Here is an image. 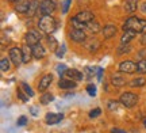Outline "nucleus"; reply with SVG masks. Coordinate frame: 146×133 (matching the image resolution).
Instances as JSON below:
<instances>
[{"instance_id": "8", "label": "nucleus", "mask_w": 146, "mask_h": 133, "mask_svg": "<svg viewBox=\"0 0 146 133\" xmlns=\"http://www.w3.org/2000/svg\"><path fill=\"white\" fill-rule=\"evenodd\" d=\"M69 38H70L72 41H74V42L81 43V42H84V41L87 39V34H85V30L73 29L72 27V30H70V33H69Z\"/></svg>"}, {"instance_id": "30", "label": "nucleus", "mask_w": 146, "mask_h": 133, "mask_svg": "<svg viewBox=\"0 0 146 133\" xmlns=\"http://www.w3.org/2000/svg\"><path fill=\"white\" fill-rule=\"evenodd\" d=\"M95 69L96 68H94V67H85L84 68V76H85V79H92Z\"/></svg>"}, {"instance_id": "5", "label": "nucleus", "mask_w": 146, "mask_h": 133, "mask_svg": "<svg viewBox=\"0 0 146 133\" xmlns=\"http://www.w3.org/2000/svg\"><path fill=\"white\" fill-rule=\"evenodd\" d=\"M8 54H10V60L12 61V64L15 67H19L23 63V50L21 48H18V46L11 48Z\"/></svg>"}, {"instance_id": "44", "label": "nucleus", "mask_w": 146, "mask_h": 133, "mask_svg": "<svg viewBox=\"0 0 146 133\" xmlns=\"http://www.w3.org/2000/svg\"><path fill=\"white\" fill-rule=\"evenodd\" d=\"M30 113H31L33 116H34V117H35V116H38V109H36L35 106H33L31 109H30Z\"/></svg>"}, {"instance_id": "40", "label": "nucleus", "mask_w": 146, "mask_h": 133, "mask_svg": "<svg viewBox=\"0 0 146 133\" xmlns=\"http://www.w3.org/2000/svg\"><path fill=\"white\" fill-rule=\"evenodd\" d=\"M100 113H102V110L100 109H95V110H92V112H89V118H95V117H99Z\"/></svg>"}, {"instance_id": "13", "label": "nucleus", "mask_w": 146, "mask_h": 133, "mask_svg": "<svg viewBox=\"0 0 146 133\" xmlns=\"http://www.w3.org/2000/svg\"><path fill=\"white\" fill-rule=\"evenodd\" d=\"M102 34H103L104 39H110V38L115 37V34H116V26H114V25H106L102 29Z\"/></svg>"}, {"instance_id": "11", "label": "nucleus", "mask_w": 146, "mask_h": 133, "mask_svg": "<svg viewBox=\"0 0 146 133\" xmlns=\"http://www.w3.org/2000/svg\"><path fill=\"white\" fill-rule=\"evenodd\" d=\"M77 84H76V82L72 79H65V78H61L60 82H58V88H61V90H73V88H76Z\"/></svg>"}, {"instance_id": "7", "label": "nucleus", "mask_w": 146, "mask_h": 133, "mask_svg": "<svg viewBox=\"0 0 146 133\" xmlns=\"http://www.w3.org/2000/svg\"><path fill=\"white\" fill-rule=\"evenodd\" d=\"M42 38V34L39 31H36V30H30V31L26 33V35H25V41H26L27 45H30V46H34L35 43H38L41 41Z\"/></svg>"}, {"instance_id": "26", "label": "nucleus", "mask_w": 146, "mask_h": 133, "mask_svg": "<svg viewBox=\"0 0 146 133\" xmlns=\"http://www.w3.org/2000/svg\"><path fill=\"white\" fill-rule=\"evenodd\" d=\"M54 101V96L50 94V92H45L43 95L39 98V102H41L42 105H47V103H50V102Z\"/></svg>"}, {"instance_id": "47", "label": "nucleus", "mask_w": 146, "mask_h": 133, "mask_svg": "<svg viewBox=\"0 0 146 133\" xmlns=\"http://www.w3.org/2000/svg\"><path fill=\"white\" fill-rule=\"evenodd\" d=\"M10 3H15V1H19V0H8Z\"/></svg>"}, {"instance_id": "16", "label": "nucleus", "mask_w": 146, "mask_h": 133, "mask_svg": "<svg viewBox=\"0 0 146 133\" xmlns=\"http://www.w3.org/2000/svg\"><path fill=\"white\" fill-rule=\"evenodd\" d=\"M30 3H31V0H19L15 7V11L19 14H27L29 8H30Z\"/></svg>"}, {"instance_id": "9", "label": "nucleus", "mask_w": 146, "mask_h": 133, "mask_svg": "<svg viewBox=\"0 0 146 133\" xmlns=\"http://www.w3.org/2000/svg\"><path fill=\"white\" fill-rule=\"evenodd\" d=\"M64 120V114L62 113H47L46 117H45V121H46L47 125H56V124H60Z\"/></svg>"}, {"instance_id": "14", "label": "nucleus", "mask_w": 146, "mask_h": 133, "mask_svg": "<svg viewBox=\"0 0 146 133\" xmlns=\"http://www.w3.org/2000/svg\"><path fill=\"white\" fill-rule=\"evenodd\" d=\"M33 54H34V57H35L36 60H41L46 56V50H45V48L42 46L41 42L35 43V45L33 46Z\"/></svg>"}, {"instance_id": "33", "label": "nucleus", "mask_w": 146, "mask_h": 133, "mask_svg": "<svg viewBox=\"0 0 146 133\" xmlns=\"http://www.w3.org/2000/svg\"><path fill=\"white\" fill-rule=\"evenodd\" d=\"M65 50H66V46H65V45L58 46L57 50H56V56H57L58 59H62L64 56H65Z\"/></svg>"}, {"instance_id": "24", "label": "nucleus", "mask_w": 146, "mask_h": 133, "mask_svg": "<svg viewBox=\"0 0 146 133\" xmlns=\"http://www.w3.org/2000/svg\"><path fill=\"white\" fill-rule=\"evenodd\" d=\"M85 30H88L89 33H92V34H96V33L100 31V25L98 23V22H89V23H87V29Z\"/></svg>"}, {"instance_id": "22", "label": "nucleus", "mask_w": 146, "mask_h": 133, "mask_svg": "<svg viewBox=\"0 0 146 133\" xmlns=\"http://www.w3.org/2000/svg\"><path fill=\"white\" fill-rule=\"evenodd\" d=\"M145 84H146V79H145V78H142V76H138V78L133 79L130 83H129V86H130L131 88H137V87H143Z\"/></svg>"}, {"instance_id": "46", "label": "nucleus", "mask_w": 146, "mask_h": 133, "mask_svg": "<svg viewBox=\"0 0 146 133\" xmlns=\"http://www.w3.org/2000/svg\"><path fill=\"white\" fill-rule=\"evenodd\" d=\"M142 11H143V12H146V1L142 4Z\"/></svg>"}, {"instance_id": "18", "label": "nucleus", "mask_w": 146, "mask_h": 133, "mask_svg": "<svg viewBox=\"0 0 146 133\" xmlns=\"http://www.w3.org/2000/svg\"><path fill=\"white\" fill-rule=\"evenodd\" d=\"M22 50H23V63H25V64H29V63L31 61V59L34 57V54H33V46L25 43Z\"/></svg>"}, {"instance_id": "43", "label": "nucleus", "mask_w": 146, "mask_h": 133, "mask_svg": "<svg viewBox=\"0 0 146 133\" xmlns=\"http://www.w3.org/2000/svg\"><path fill=\"white\" fill-rule=\"evenodd\" d=\"M111 133H126L123 129H119V128H112L111 129Z\"/></svg>"}, {"instance_id": "1", "label": "nucleus", "mask_w": 146, "mask_h": 133, "mask_svg": "<svg viewBox=\"0 0 146 133\" xmlns=\"http://www.w3.org/2000/svg\"><path fill=\"white\" fill-rule=\"evenodd\" d=\"M57 27H58L57 21L52 15H42L39 22H38V29L42 33H46L47 35L53 34V33L57 30Z\"/></svg>"}, {"instance_id": "32", "label": "nucleus", "mask_w": 146, "mask_h": 133, "mask_svg": "<svg viewBox=\"0 0 146 133\" xmlns=\"http://www.w3.org/2000/svg\"><path fill=\"white\" fill-rule=\"evenodd\" d=\"M16 94H18V98H19L22 102H29V99H30L29 95H27L26 92H23L21 88H18V90H16Z\"/></svg>"}, {"instance_id": "15", "label": "nucleus", "mask_w": 146, "mask_h": 133, "mask_svg": "<svg viewBox=\"0 0 146 133\" xmlns=\"http://www.w3.org/2000/svg\"><path fill=\"white\" fill-rule=\"evenodd\" d=\"M65 76L68 78V79H72L74 80V82H80V80L84 79V74H81L80 71H77V69H68L66 72H65Z\"/></svg>"}, {"instance_id": "28", "label": "nucleus", "mask_w": 146, "mask_h": 133, "mask_svg": "<svg viewBox=\"0 0 146 133\" xmlns=\"http://www.w3.org/2000/svg\"><path fill=\"white\" fill-rule=\"evenodd\" d=\"M137 72L138 74H146V59H142L137 63Z\"/></svg>"}, {"instance_id": "6", "label": "nucleus", "mask_w": 146, "mask_h": 133, "mask_svg": "<svg viewBox=\"0 0 146 133\" xmlns=\"http://www.w3.org/2000/svg\"><path fill=\"white\" fill-rule=\"evenodd\" d=\"M119 69V72H123V74H135L137 72V64L134 61H131V60H125V61H122L118 67Z\"/></svg>"}, {"instance_id": "37", "label": "nucleus", "mask_w": 146, "mask_h": 133, "mask_svg": "<svg viewBox=\"0 0 146 133\" xmlns=\"http://www.w3.org/2000/svg\"><path fill=\"white\" fill-rule=\"evenodd\" d=\"M100 46V43L98 42V41H95V42H91V45H88L87 43V48H88V50H91V52H95L96 49Z\"/></svg>"}, {"instance_id": "17", "label": "nucleus", "mask_w": 146, "mask_h": 133, "mask_svg": "<svg viewBox=\"0 0 146 133\" xmlns=\"http://www.w3.org/2000/svg\"><path fill=\"white\" fill-rule=\"evenodd\" d=\"M135 37H137L135 31H133V30H125V33H123V34H122V37H120V45L130 43Z\"/></svg>"}, {"instance_id": "34", "label": "nucleus", "mask_w": 146, "mask_h": 133, "mask_svg": "<svg viewBox=\"0 0 146 133\" xmlns=\"http://www.w3.org/2000/svg\"><path fill=\"white\" fill-rule=\"evenodd\" d=\"M68 71V67L65 64H58L57 65V72L60 76H65V72Z\"/></svg>"}, {"instance_id": "36", "label": "nucleus", "mask_w": 146, "mask_h": 133, "mask_svg": "<svg viewBox=\"0 0 146 133\" xmlns=\"http://www.w3.org/2000/svg\"><path fill=\"white\" fill-rule=\"evenodd\" d=\"M26 124H27V117L26 116H21L18 118V121H16V126H25Z\"/></svg>"}, {"instance_id": "31", "label": "nucleus", "mask_w": 146, "mask_h": 133, "mask_svg": "<svg viewBox=\"0 0 146 133\" xmlns=\"http://www.w3.org/2000/svg\"><path fill=\"white\" fill-rule=\"evenodd\" d=\"M129 52H131V46L129 43L120 45V48L118 49V54H119V56H122V54H125V53H129Z\"/></svg>"}, {"instance_id": "42", "label": "nucleus", "mask_w": 146, "mask_h": 133, "mask_svg": "<svg viewBox=\"0 0 146 133\" xmlns=\"http://www.w3.org/2000/svg\"><path fill=\"white\" fill-rule=\"evenodd\" d=\"M145 56H146V49H142V50L138 52V57H139V60L145 59Z\"/></svg>"}, {"instance_id": "3", "label": "nucleus", "mask_w": 146, "mask_h": 133, "mask_svg": "<svg viewBox=\"0 0 146 133\" xmlns=\"http://www.w3.org/2000/svg\"><path fill=\"white\" fill-rule=\"evenodd\" d=\"M119 102L120 105H123L126 109H131V107H134L138 103V95L131 92V91H127V92H123L120 95Z\"/></svg>"}, {"instance_id": "41", "label": "nucleus", "mask_w": 146, "mask_h": 133, "mask_svg": "<svg viewBox=\"0 0 146 133\" xmlns=\"http://www.w3.org/2000/svg\"><path fill=\"white\" fill-rule=\"evenodd\" d=\"M103 72H104V69H103V68H98L96 78H98V80H99V82H102V79H103Z\"/></svg>"}, {"instance_id": "12", "label": "nucleus", "mask_w": 146, "mask_h": 133, "mask_svg": "<svg viewBox=\"0 0 146 133\" xmlns=\"http://www.w3.org/2000/svg\"><path fill=\"white\" fill-rule=\"evenodd\" d=\"M76 18H77L78 21L84 22V23H89V22H92L95 19V15L91 12V11L84 10V11H80L77 15H76Z\"/></svg>"}, {"instance_id": "21", "label": "nucleus", "mask_w": 146, "mask_h": 133, "mask_svg": "<svg viewBox=\"0 0 146 133\" xmlns=\"http://www.w3.org/2000/svg\"><path fill=\"white\" fill-rule=\"evenodd\" d=\"M111 83H112L114 87H123L126 84V79L119 76V75H112L111 76Z\"/></svg>"}, {"instance_id": "25", "label": "nucleus", "mask_w": 146, "mask_h": 133, "mask_svg": "<svg viewBox=\"0 0 146 133\" xmlns=\"http://www.w3.org/2000/svg\"><path fill=\"white\" fill-rule=\"evenodd\" d=\"M47 42H49V48H50V50H54V52H56L57 48L60 46V45L57 43V39L53 37L52 34H49V35H47Z\"/></svg>"}, {"instance_id": "27", "label": "nucleus", "mask_w": 146, "mask_h": 133, "mask_svg": "<svg viewBox=\"0 0 146 133\" xmlns=\"http://www.w3.org/2000/svg\"><path fill=\"white\" fill-rule=\"evenodd\" d=\"M11 60L8 59H1V61H0V69H1V72H8L11 68Z\"/></svg>"}, {"instance_id": "20", "label": "nucleus", "mask_w": 146, "mask_h": 133, "mask_svg": "<svg viewBox=\"0 0 146 133\" xmlns=\"http://www.w3.org/2000/svg\"><path fill=\"white\" fill-rule=\"evenodd\" d=\"M39 0H31V3H30V8H29V12H27V15L29 16H34L36 12H39Z\"/></svg>"}, {"instance_id": "4", "label": "nucleus", "mask_w": 146, "mask_h": 133, "mask_svg": "<svg viewBox=\"0 0 146 133\" xmlns=\"http://www.w3.org/2000/svg\"><path fill=\"white\" fill-rule=\"evenodd\" d=\"M57 8L56 0H42L39 5V14L41 15H52Z\"/></svg>"}, {"instance_id": "45", "label": "nucleus", "mask_w": 146, "mask_h": 133, "mask_svg": "<svg viewBox=\"0 0 146 133\" xmlns=\"http://www.w3.org/2000/svg\"><path fill=\"white\" fill-rule=\"evenodd\" d=\"M141 43H142V45H146V33H142V37H141Z\"/></svg>"}, {"instance_id": "29", "label": "nucleus", "mask_w": 146, "mask_h": 133, "mask_svg": "<svg viewBox=\"0 0 146 133\" xmlns=\"http://www.w3.org/2000/svg\"><path fill=\"white\" fill-rule=\"evenodd\" d=\"M21 87H22V90L26 92L29 96H34V91H33V88L29 86V83H26V82H22L21 83Z\"/></svg>"}, {"instance_id": "48", "label": "nucleus", "mask_w": 146, "mask_h": 133, "mask_svg": "<svg viewBox=\"0 0 146 133\" xmlns=\"http://www.w3.org/2000/svg\"><path fill=\"white\" fill-rule=\"evenodd\" d=\"M143 126L146 128V118H145V121H143Z\"/></svg>"}, {"instance_id": "39", "label": "nucleus", "mask_w": 146, "mask_h": 133, "mask_svg": "<svg viewBox=\"0 0 146 133\" xmlns=\"http://www.w3.org/2000/svg\"><path fill=\"white\" fill-rule=\"evenodd\" d=\"M70 3H72V0H65L62 4V14H66L69 11V5H70Z\"/></svg>"}, {"instance_id": "35", "label": "nucleus", "mask_w": 146, "mask_h": 133, "mask_svg": "<svg viewBox=\"0 0 146 133\" xmlns=\"http://www.w3.org/2000/svg\"><path fill=\"white\" fill-rule=\"evenodd\" d=\"M87 92L89 96H95L96 95V86L95 84H88L87 86Z\"/></svg>"}, {"instance_id": "38", "label": "nucleus", "mask_w": 146, "mask_h": 133, "mask_svg": "<svg viewBox=\"0 0 146 133\" xmlns=\"http://www.w3.org/2000/svg\"><path fill=\"white\" fill-rule=\"evenodd\" d=\"M118 107H119V102H115V101H110L108 102V109L110 110H118Z\"/></svg>"}, {"instance_id": "23", "label": "nucleus", "mask_w": 146, "mask_h": 133, "mask_svg": "<svg viewBox=\"0 0 146 133\" xmlns=\"http://www.w3.org/2000/svg\"><path fill=\"white\" fill-rule=\"evenodd\" d=\"M70 25H72L73 29H80V30H85V29H87V23L78 21L76 16H73L72 19H70Z\"/></svg>"}, {"instance_id": "19", "label": "nucleus", "mask_w": 146, "mask_h": 133, "mask_svg": "<svg viewBox=\"0 0 146 133\" xmlns=\"http://www.w3.org/2000/svg\"><path fill=\"white\" fill-rule=\"evenodd\" d=\"M138 7V0H126L125 3V11L127 14H133L137 11Z\"/></svg>"}, {"instance_id": "2", "label": "nucleus", "mask_w": 146, "mask_h": 133, "mask_svg": "<svg viewBox=\"0 0 146 133\" xmlns=\"http://www.w3.org/2000/svg\"><path fill=\"white\" fill-rule=\"evenodd\" d=\"M123 31L125 30H133L135 33H143L146 29V21L145 19H139L137 16H130L129 19H126L123 23Z\"/></svg>"}, {"instance_id": "10", "label": "nucleus", "mask_w": 146, "mask_h": 133, "mask_svg": "<svg viewBox=\"0 0 146 133\" xmlns=\"http://www.w3.org/2000/svg\"><path fill=\"white\" fill-rule=\"evenodd\" d=\"M52 82H53V75H52V74L45 75V76H43V78L39 80V84H38V90L41 91V92H45V91H46L47 88L50 87Z\"/></svg>"}]
</instances>
